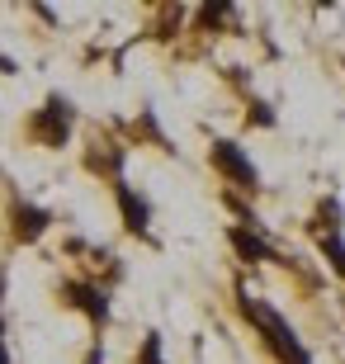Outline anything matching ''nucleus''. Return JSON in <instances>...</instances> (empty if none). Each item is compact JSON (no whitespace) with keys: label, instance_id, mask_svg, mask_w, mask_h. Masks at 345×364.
<instances>
[{"label":"nucleus","instance_id":"obj_7","mask_svg":"<svg viewBox=\"0 0 345 364\" xmlns=\"http://www.w3.org/2000/svg\"><path fill=\"white\" fill-rule=\"evenodd\" d=\"M53 213L48 208H33V203H14V242H38L48 232Z\"/></svg>","mask_w":345,"mask_h":364},{"label":"nucleus","instance_id":"obj_11","mask_svg":"<svg viewBox=\"0 0 345 364\" xmlns=\"http://www.w3.org/2000/svg\"><path fill=\"white\" fill-rule=\"evenodd\" d=\"M0 364H10V355H5V341H0Z\"/></svg>","mask_w":345,"mask_h":364},{"label":"nucleus","instance_id":"obj_9","mask_svg":"<svg viewBox=\"0 0 345 364\" xmlns=\"http://www.w3.org/2000/svg\"><path fill=\"white\" fill-rule=\"evenodd\" d=\"M142 364H161V336H147V346H142Z\"/></svg>","mask_w":345,"mask_h":364},{"label":"nucleus","instance_id":"obj_6","mask_svg":"<svg viewBox=\"0 0 345 364\" xmlns=\"http://www.w3.org/2000/svg\"><path fill=\"white\" fill-rule=\"evenodd\" d=\"M227 242H232V251H237L246 265H260V260H275V251H270V242L260 237V232L251 228H232L227 232Z\"/></svg>","mask_w":345,"mask_h":364},{"label":"nucleus","instance_id":"obj_8","mask_svg":"<svg viewBox=\"0 0 345 364\" xmlns=\"http://www.w3.org/2000/svg\"><path fill=\"white\" fill-rule=\"evenodd\" d=\"M322 256L331 260V270H336V274H345V242L336 237V232H327V237H322Z\"/></svg>","mask_w":345,"mask_h":364},{"label":"nucleus","instance_id":"obj_1","mask_svg":"<svg viewBox=\"0 0 345 364\" xmlns=\"http://www.w3.org/2000/svg\"><path fill=\"white\" fill-rule=\"evenodd\" d=\"M241 312L255 322V331H260V341H265L270 350H275L279 364H312V355H307V346L298 341V331H293L284 317H279L270 303H260V298H241Z\"/></svg>","mask_w":345,"mask_h":364},{"label":"nucleus","instance_id":"obj_10","mask_svg":"<svg viewBox=\"0 0 345 364\" xmlns=\"http://www.w3.org/2000/svg\"><path fill=\"white\" fill-rule=\"evenodd\" d=\"M85 364H105V350H100V346H95V350L85 355Z\"/></svg>","mask_w":345,"mask_h":364},{"label":"nucleus","instance_id":"obj_3","mask_svg":"<svg viewBox=\"0 0 345 364\" xmlns=\"http://www.w3.org/2000/svg\"><path fill=\"white\" fill-rule=\"evenodd\" d=\"M208 161H213V171H218V176L232 180L237 189H260V171H255V161L237 147V142L218 137V142H213V151H208Z\"/></svg>","mask_w":345,"mask_h":364},{"label":"nucleus","instance_id":"obj_5","mask_svg":"<svg viewBox=\"0 0 345 364\" xmlns=\"http://www.w3.org/2000/svg\"><path fill=\"white\" fill-rule=\"evenodd\" d=\"M114 199H119V213H123V228L128 232H137V237H147V223H152V203L137 194L133 185H114Z\"/></svg>","mask_w":345,"mask_h":364},{"label":"nucleus","instance_id":"obj_2","mask_svg":"<svg viewBox=\"0 0 345 364\" xmlns=\"http://www.w3.org/2000/svg\"><path fill=\"white\" fill-rule=\"evenodd\" d=\"M71 123H76V109H71V100H62V95H48V105L28 119V133L38 137L43 147H62L71 137Z\"/></svg>","mask_w":345,"mask_h":364},{"label":"nucleus","instance_id":"obj_4","mask_svg":"<svg viewBox=\"0 0 345 364\" xmlns=\"http://www.w3.org/2000/svg\"><path fill=\"white\" fill-rule=\"evenodd\" d=\"M62 298H67L76 312H85L95 326L109 322V294H105V289H95V284H67V289H62Z\"/></svg>","mask_w":345,"mask_h":364}]
</instances>
